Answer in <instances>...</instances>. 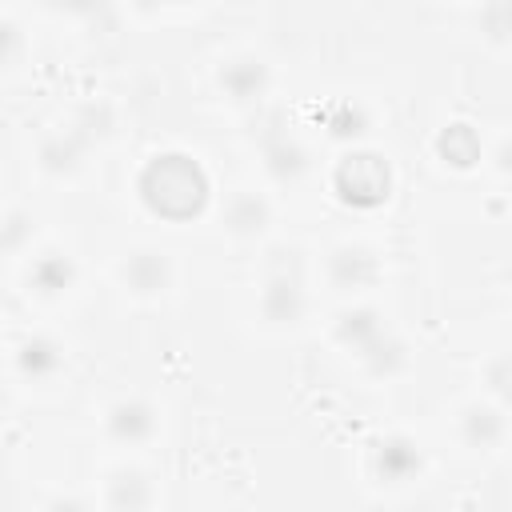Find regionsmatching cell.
Instances as JSON below:
<instances>
[{"instance_id":"cell-1","label":"cell","mask_w":512,"mask_h":512,"mask_svg":"<svg viewBox=\"0 0 512 512\" xmlns=\"http://www.w3.org/2000/svg\"><path fill=\"white\" fill-rule=\"evenodd\" d=\"M136 192L144 200V208L160 220H172V224H184V220H196L204 208H208V172L196 156L188 152H156L144 168H140V180H136Z\"/></svg>"},{"instance_id":"cell-2","label":"cell","mask_w":512,"mask_h":512,"mask_svg":"<svg viewBox=\"0 0 512 512\" xmlns=\"http://www.w3.org/2000/svg\"><path fill=\"white\" fill-rule=\"evenodd\" d=\"M332 336L344 352H352L360 360V368L376 380H388L396 372H404L408 364V348L404 340L384 324V316L372 308V304H356V308H344L332 324Z\"/></svg>"},{"instance_id":"cell-3","label":"cell","mask_w":512,"mask_h":512,"mask_svg":"<svg viewBox=\"0 0 512 512\" xmlns=\"http://www.w3.org/2000/svg\"><path fill=\"white\" fill-rule=\"evenodd\" d=\"M332 188L348 208H380L392 196V164L372 148H352L336 160Z\"/></svg>"},{"instance_id":"cell-4","label":"cell","mask_w":512,"mask_h":512,"mask_svg":"<svg viewBox=\"0 0 512 512\" xmlns=\"http://www.w3.org/2000/svg\"><path fill=\"white\" fill-rule=\"evenodd\" d=\"M276 256L280 260L268 268L264 288H260V316L268 324H296L308 308L300 260H296V252H276Z\"/></svg>"},{"instance_id":"cell-5","label":"cell","mask_w":512,"mask_h":512,"mask_svg":"<svg viewBox=\"0 0 512 512\" xmlns=\"http://www.w3.org/2000/svg\"><path fill=\"white\" fill-rule=\"evenodd\" d=\"M256 140H260V164H264V172H268L276 184H296V180L308 172L312 156H308V148L300 144V136L284 124L280 112L264 116V128H260Z\"/></svg>"},{"instance_id":"cell-6","label":"cell","mask_w":512,"mask_h":512,"mask_svg":"<svg viewBox=\"0 0 512 512\" xmlns=\"http://www.w3.org/2000/svg\"><path fill=\"white\" fill-rule=\"evenodd\" d=\"M380 280V260L368 244H356V240H344L328 252V284L336 292H364Z\"/></svg>"},{"instance_id":"cell-7","label":"cell","mask_w":512,"mask_h":512,"mask_svg":"<svg viewBox=\"0 0 512 512\" xmlns=\"http://www.w3.org/2000/svg\"><path fill=\"white\" fill-rule=\"evenodd\" d=\"M420 468H424V452L412 436L392 432L372 444V472L380 484H408L420 476Z\"/></svg>"},{"instance_id":"cell-8","label":"cell","mask_w":512,"mask_h":512,"mask_svg":"<svg viewBox=\"0 0 512 512\" xmlns=\"http://www.w3.org/2000/svg\"><path fill=\"white\" fill-rule=\"evenodd\" d=\"M120 280L132 296H144V300L164 296L172 288V260H168L164 248H136V252L124 256Z\"/></svg>"},{"instance_id":"cell-9","label":"cell","mask_w":512,"mask_h":512,"mask_svg":"<svg viewBox=\"0 0 512 512\" xmlns=\"http://www.w3.org/2000/svg\"><path fill=\"white\" fill-rule=\"evenodd\" d=\"M156 428H160V412H156V404L152 400H144V396H124V400H116L112 408H108V416H104V432L116 440V444H148L152 436H156Z\"/></svg>"},{"instance_id":"cell-10","label":"cell","mask_w":512,"mask_h":512,"mask_svg":"<svg viewBox=\"0 0 512 512\" xmlns=\"http://www.w3.org/2000/svg\"><path fill=\"white\" fill-rule=\"evenodd\" d=\"M216 84H220V92H224L232 104H256V100L268 92L272 72H268V64H264L260 56L240 52V56H228V60L220 64Z\"/></svg>"},{"instance_id":"cell-11","label":"cell","mask_w":512,"mask_h":512,"mask_svg":"<svg viewBox=\"0 0 512 512\" xmlns=\"http://www.w3.org/2000/svg\"><path fill=\"white\" fill-rule=\"evenodd\" d=\"M508 436V412L500 404H484V400H472L464 404L460 412V440L476 452H488V448H500Z\"/></svg>"},{"instance_id":"cell-12","label":"cell","mask_w":512,"mask_h":512,"mask_svg":"<svg viewBox=\"0 0 512 512\" xmlns=\"http://www.w3.org/2000/svg\"><path fill=\"white\" fill-rule=\"evenodd\" d=\"M92 144H96V140H92L84 128L68 124V128L44 136V144H40V168H44L48 176H72V172L84 164V156H88Z\"/></svg>"},{"instance_id":"cell-13","label":"cell","mask_w":512,"mask_h":512,"mask_svg":"<svg viewBox=\"0 0 512 512\" xmlns=\"http://www.w3.org/2000/svg\"><path fill=\"white\" fill-rule=\"evenodd\" d=\"M104 496H108V508H112V512H148L156 492H152V480H148L144 468L120 464V468L108 472Z\"/></svg>"},{"instance_id":"cell-14","label":"cell","mask_w":512,"mask_h":512,"mask_svg":"<svg viewBox=\"0 0 512 512\" xmlns=\"http://www.w3.org/2000/svg\"><path fill=\"white\" fill-rule=\"evenodd\" d=\"M28 288L36 292V296H44V300H56V296H64L72 284H76V260L68 256V252H56V248H48V252H40L32 264H28Z\"/></svg>"},{"instance_id":"cell-15","label":"cell","mask_w":512,"mask_h":512,"mask_svg":"<svg viewBox=\"0 0 512 512\" xmlns=\"http://www.w3.org/2000/svg\"><path fill=\"white\" fill-rule=\"evenodd\" d=\"M64 344L60 340H52V336H24L20 344H16V372L24 376V380H52V376H60V368H64Z\"/></svg>"},{"instance_id":"cell-16","label":"cell","mask_w":512,"mask_h":512,"mask_svg":"<svg viewBox=\"0 0 512 512\" xmlns=\"http://www.w3.org/2000/svg\"><path fill=\"white\" fill-rule=\"evenodd\" d=\"M268 220H272V208H268V200H264L260 192H252V188H240V192H232V196L224 200V228H228L232 236H240V240L260 236V232L268 228Z\"/></svg>"},{"instance_id":"cell-17","label":"cell","mask_w":512,"mask_h":512,"mask_svg":"<svg viewBox=\"0 0 512 512\" xmlns=\"http://www.w3.org/2000/svg\"><path fill=\"white\" fill-rule=\"evenodd\" d=\"M480 152H484V148H480V136H476V128L464 124V120L440 128V136H436V156H440L448 168L468 172V168L480 164Z\"/></svg>"},{"instance_id":"cell-18","label":"cell","mask_w":512,"mask_h":512,"mask_svg":"<svg viewBox=\"0 0 512 512\" xmlns=\"http://www.w3.org/2000/svg\"><path fill=\"white\" fill-rule=\"evenodd\" d=\"M320 120H324V132L332 140H360L368 132V124H372L368 120V108L360 100H332Z\"/></svg>"},{"instance_id":"cell-19","label":"cell","mask_w":512,"mask_h":512,"mask_svg":"<svg viewBox=\"0 0 512 512\" xmlns=\"http://www.w3.org/2000/svg\"><path fill=\"white\" fill-rule=\"evenodd\" d=\"M480 32L492 40V44H504L512 40V4H484L480 16H476Z\"/></svg>"},{"instance_id":"cell-20","label":"cell","mask_w":512,"mask_h":512,"mask_svg":"<svg viewBox=\"0 0 512 512\" xmlns=\"http://www.w3.org/2000/svg\"><path fill=\"white\" fill-rule=\"evenodd\" d=\"M484 380H488V388L496 392L500 408L512 412V356H492L488 368H484Z\"/></svg>"},{"instance_id":"cell-21","label":"cell","mask_w":512,"mask_h":512,"mask_svg":"<svg viewBox=\"0 0 512 512\" xmlns=\"http://www.w3.org/2000/svg\"><path fill=\"white\" fill-rule=\"evenodd\" d=\"M24 236H32V216L20 212V208H12V212L4 216V248L16 252V248L24 244Z\"/></svg>"},{"instance_id":"cell-22","label":"cell","mask_w":512,"mask_h":512,"mask_svg":"<svg viewBox=\"0 0 512 512\" xmlns=\"http://www.w3.org/2000/svg\"><path fill=\"white\" fill-rule=\"evenodd\" d=\"M44 512H92V504L84 496H52L44 504Z\"/></svg>"},{"instance_id":"cell-23","label":"cell","mask_w":512,"mask_h":512,"mask_svg":"<svg viewBox=\"0 0 512 512\" xmlns=\"http://www.w3.org/2000/svg\"><path fill=\"white\" fill-rule=\"evenodd\" d=\"M496 164H500V172H508V176H512V136H504V140H500V148H496Z\"/></svg>"}]
</instances>
